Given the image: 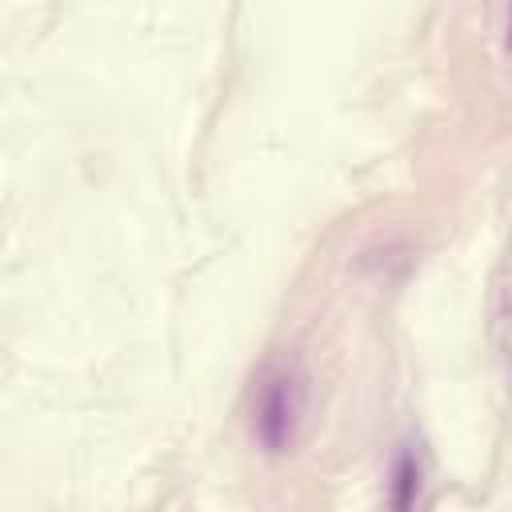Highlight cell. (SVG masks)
<instances>
[{
    "mask_svg": "<svg viewBox=\"0 0 512 512\" xmlns=\"http://www.w3.org/2000/svg\"><path fill=\"white\" fill-rule=\"evenodd\" d=\"M296 412H300V392L292 380H272L260 392L256 404V436L268 452H284L292 444V428H296Z\"/></svg>",
    "mask_w": 512,
    "mask_h": 512,
    "instance_id": "obj_1",
    "label": "cell"
},
{
    "mask_svg": "<svg viewBox=\"0 0 512 512\" xmlns=\"http://www.w3.org/2000/svg\"><path fill=\"white\" fill-rule=\"evenodd\" d=\"M412 496H416V460L412 456H400V464H396V512H408V504H412Z\"/></svg>",
    "mask_w": 512,
    "mask_h": 512,
    "instance_id": "obj_2",
    "label": "cell"
},
{
    "mask_svg": "<svg viewBox=\"0 0 512 512\" xmlns=\"http://www.w3.org/2000/svg\"><path fill=\"white\" fill-rule=\"evenodd\" d=\"M508 44H512V28H508Z\"/></svg>",
    "mask_w": 512,
    "mask_h": 512,
    "instance_id": "obj_3",
    "label": "cell"
}]
</instances>
